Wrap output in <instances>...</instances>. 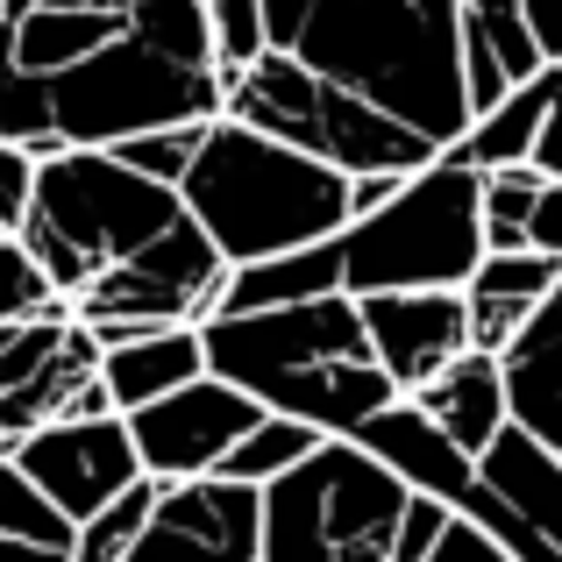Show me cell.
<instances>
[{
	"mask_svg": "<svg viewBox=\"0 0 562 562\" xmlns=\"http://www.w3.org/2000/svg\"><path fill=\"white\" fill-rule=\"evenodd\" d=\"M228 114L249 128H271V136L300 143V150L328 157V165L342 171H427L441 165V143L413 136L406 122H392V114H378L371 100L342 93V86L314 79L306 65H292L285 50H263L257 65L228 71Z\"/></svg>",
	"mask_w": 562,
	"mask_h": 562,
	"instance_id": "7",
	"label": "cell"
},
{
	"mask_svg": "<svg viewBox=\"0 0 562 562\" xmlns=\"http://www.w3.org/2000/svg\"><path fill=\"white\" fill-rule=\"evenodd\" d=\"M492 257L484 243V171L463 157L413 171L406 192L378 214H357L335 235L342 292H435L470 285L477 263Z\"/></svg>",
	"mask_w": 562,
	"mask_h": 562,
	"instance_id": "6",
	"label": "cell"
},
{
	"mask_svg": "<svg viewBox=\"0 0 562 562\" xmlns=\"http://www.w3.org/2000/svg\"><path fill=\"white\" fill-rule=\"evenodd\" d=\"M413 171H363L357 179V214H378V206H392L398 192H406Z\"/></svg>",
	"mask_w": 562,
	"mask_h": 562,
	"instance_id": "32",
	"label": "cell"
},
{
	"mask_svg": "<svg viewBox=\"0 0 562 562\" xmlns=\"http://www.w3.org/2000/svg\"><path fill=\"white\" fill-rule=\"evenodd\" d=\"M0 535L36 541V549H65V555L79 549V520H65V506L14 456H0Z\"/></svg>",
	"mask_w": 562,
	"mask_h": 562,
	"instance_id": "22",
	"label": "cell"
},
{
	"mask_svg": "<svg viewBox=\"0 0 562 562\" xmlns=\"http://www.w3.org/2000/svg\"><path fill=\"white\" fill-rule=\"evenodd\" d=\"M0 456H8V435H0Z\"/></svg>",
	"mask_w": 562,
	"mask_h": 562,
	"instance_id": "35",
	"label": "cell"
},
{
	"mask_svg": "<svg viewBox=\"0 0 562 562\" xmlns=\"http://www.w3.org/2000/svg\"><path fill=\"white\" fill-rule=\"evenodd\" d=\"M321 441H335V435H321V427L292 420V413H263V420L249 427L243 441H235V456L221 463V477H228V484H257V492H271V484H278V477H292V470H300L306 456L321 449Z\"/></svg>",
	"mask_w": 562,
	"mask_h": 562,
	"instance_id": "21",
	"label": "cell"
},
{
	"mask_svg": "<svg viewBox=\"0 0 562 562\" xmlns=\"http://www.w3.org/2000/svg\"><path fill=\"white\" fill-rule=\"evenodd\" d=\"M535 171H549V179H562V65H549V114H541Z\"/></svg>",
	"mask_w": 562,
	"mask_h": 562,
	"instance_id": "29",
	"label": "cell"
},
{
	"mask_svg": "<svg viewBox=\"0 0 562 562\" xmlns=\"http://www.w3.org/2000/svg\"><path fill=\"white\" fill-rule=\"evenodd\" d=\"M165 492H171L165 477L128 484V492L114 498L108 513H93V520L79 527V549H71V562H128V555H136V541L150 535V520H157V506H165Z\"/></svg>",
	"mask_w": 562,
	"mask_h": 562,
	"instance_id": "23",
	"label": "cell"
},
{
	"mask_svg": "<svg viewBox=\"0 0 562 562\" xmlns=\"http://www.w3.org/2000/svg\"><path fill=\"white\" fill-rule=\"evenodd\" d=\"M57 306H71V300L50 285L36 249H29L22 235H0V321H36V314H57ZM71 314H79V306H71Z\"/></svg>",
	"mask_w": 562,
	"mask_h": 562,
	"instance_id": "25",
	"label": "cell"
},
{
	"mask_svg": "<svg viewBox=\"0 0 562 562\" xmlns=\"http://www.w3.org/2000/svg\"><path fill=\"white\" fill-rule=\"evenodd\" d=\"M349 441H363L378 463H392L413 492L441 498L449 513H463L470 498H477V484H484L477 456H470L456 435H441V427L427 420L420 398H392V406H384L378 420H363V435H349Z\"/></svg>",
	"mask_w": 562,
	"mask_h": 562,
	"instance_id": "13",
	"label": "cell"
},
{
	"mask_svg": "<svg viewBox=\"0 0 562 562\" xmlns=\"http://www.w3.org/2000/svg\"><path fill=\"white\" fill-rule=\"evenodd\" d=\"M449 520L363 441H321L263 492V562H427Z\"/></svg>",
	"mask_w": 562,
	"mask_h": 562,
	"instance_id": "5",
	"label": "cell"
},
{
	"mask_svg": "<svg viewBox=\"0 0 562 562\" xmlns=\"http://www.w3.org/2000/svg\"><path fill=\"white\" fill-rule=\"evenodd\" d=\"M29 8L36 0H0V71L14 65V50H22V22H29Z\"/></svg>",
	"mask_w": 562,
	"mask_h": 562,
	"instance_id": "33",
	"label": "cell"
},
{
	"mask_svg": "<svg viewBox=\"0 0 562 562\" xmlns=\"http://www.w3.org/2000/svg\"><path fill=\"white\" fill-rule=\"evenodd\" d=\"M562 285V257H541V249H492L470 278V328H477V349L506 357L513 335L549 306V292Z\"/></svg>",
	"mask_w": 562,
	"mask_h": 562,
	"instance_id": "15",
	"label": "cell"
},
{
	"mask_svg": "<svg viewBox=\"0 0 562 562\" xmlns=\"http://www.w3.org/2000/svg\"><path fill=\"white\" fill-rule=\"evenodd\" d=\"M477 470H484V484H492V492L549 541V555L562 562V456L513 420L506 435L477 456Z\"/></svg>",
	"mask_w": 562,
	"mask_h": 562,
	"instance_id": "17",
	"label": "cell"
},
{
	"mask_svg": "<svg viewBox=\"0 0 562 562\" xmlns=\"http://www.w3.org/2000/svg\"><path fill=\"white\" fill-rule=\"evenodd\" d=\"M541 192H549V171H535V165L484 171V243H492V249H527V228H535Z\"/></svg>",
	"mask_w": 562,
	"mask_h": 562,
	"instance_id": "24",
	"label": "cell"
},
{
	"mask_svg": "<svg viewBox=\"0 0 562 562\" xmlns=\"http://www.w3.org/2000/svg\"><path fill=\"white\" fill-rule=\"evenodd\" d=\"M206 128H214V122L150 128V136L114 143V157H122V165H136V171H150V179H165V186H186V171L200 165V150H206Z\"/></svg>",
	"mask_w": 562,
	"mask_h": 562,
	"instance_id": "26",
	"label": "cell"
},
{
	"mask_svg": "<svg viewBox=\"0 0 562 562\" xmlns=\"http://www.w3.org/2000/svg\"><path fill=\"white\" fill-rule=\"evenodd\" d=\"M541 114H549V71H541V79H527L520 93H506L492 114H477V128H470V136L456 143L449 157H463V165H477V171H498V165H535Z\"/></svg>",
	"mask_w": 562,
	"mask_h": 562,
	"instance_id": "20",
	"label": "cell"
},
{
	"mask_svg": "<svg viewBox=\"0 0 562 562\" xmlns=\"http://www.w3.org/2000/svg\"><path fill=\"white\" fill-rule=\"evenodd\" d=\"M214 363H206V328H157V335H136V342H114L108 363H100V378H108L114 406L122 413H143L157 406V398H171L179 384L206 378Z\"/></svg>",
	"mask_w": 562,
	"mask_h": 562,
	"instance_id": "19",
	"label": "cell"
},
{
	"mask_svg": "<svg viewBox=\"0 0 562 562\" xmlns=\"http://www.w3.org/2000/svg\"><path fill=\"white\" fill-rule=\"evenodd\" d=\"M427 562H513V555L498 549V541L484 535V527H470L463 513H456V520H449V535L435 541V555H427Z\"/></svg>",
	"mask_w": 562,
	"mask_h": 562,
	"instance_id": "28",
	"label": "cell"
},
{
	"mask_svg": "<svg viewBox=\"0 0 562 562\" xmlns=\"http://www.w3.org/2000/svg\"><path fill=\"white\" fill-rule=\"evenodd\" d=\"M363 321H371L378 363L392 371L398 392H427L456 357L477 349L470 328V292L463 285H435V292H363Z\"/></svg>",
	"mask_w": 562,
	"mask_h": 562,
	"instance_id": "12",
	"label": "cell"
},
{
	"mask_svg": "<svg viewBox=\"0 0 562 562\" xmlns=\"http://www.w3.org/2000/svg\"><path fill=\"white\" fill-rule=\"evenodd\" d=\"M8 456L57 498V506H65V520H79V527L93 520V513H108L128 484L150 477V470H143V449H136L128 413H100V420H50V427H36V435H22Z\"/></svg>",
	"mask_w": 562,
	"mask_h": 562,
	"instance_id": "10",
	"label": "cell"
},
{
	"mask_svg": "<svg viewBox=\"0 0 562 562\" xmlns=\"http://www.w3.org/2000/svg\"><path fill=\"white\" fill-rule=\"evenodd\" d=\"M427 406V420L441 427V435H456L470 456H484L498 435L513 427V392H506V357H492V349H470V357H456L449 371H441L427 392H413Z\"/></svg>",
	"mask_w": 562,
	"mask_h": 562,
	"instance_id": "16",
	"label": "cell"
},
{
	"mask_svg": "<svg viewBox=\"0 0 562 562\" xmlns=\"http://www.w3.org/2000/svg\"><path fill=\"white\" fill-rule=\"evenodd\" d=\"M0 562H71V555H65V549H36V541L0 535Z\"/></svg>",
	"mask_w": 562,
	"mask_h": 562,
	"instance_id": "34",
	"label": "cell"
},
{
	"mask_svg": "<svg viewBox=\"0 0 562 562\" xmlns=\"http://www.w3.org/2000/svg\"><path fill=\"white\" fill-rule=\"evenodd\" d=\"M506 392H513V420L562 456V285L549 292V306L513 335Z\"/></svg>",
	"mask_w": 562,
	"mask_h": 562,
	"instance_id": "18",
	"label": "cell"
},
{
	"mask_svg": "<svg viewBox=\"0 0 562 562\" xmlns=\"http://www.w3.org/2000/svg\"><path fill=\"white\" fill-rule=\"evenodd\" d=\"M520 8H527V29H535L541 57L562 65V0H520Z\"/></svg>",
	"mask_w": 562,
	"mask_h": 562,
	"instance_id": "31",
	"label": "cell"
},
{
	"mask_svg": "<svg viewBox=\"0 0 562 562\" xmlns=\"http://www.w3.org/2000/svg\"><path fill=\"white\" fill-rule=\"evenodd\" d=\"M0 235H8V228H0Z\"/></svg>",
	"mask_w": 562,
	"mask_h": 562,
	"instance_id": "36",
	"label": "cell"
},
{
	"mask_svg": "<svg viewBox=\"0 0 562 562\" xmlns=\"http://www.w3.org/2000/svg\"><path fill=\"white\" fill-rule=\"evenodd\" d=\"M22 243L79 306L100 349L157 328H206L235 278L221 243L192 221L186 192L122 165L114 150L43 157Z\"/></svg>",
	"mask_w": 562,
	"mask_h": 562,
	"instance_id": "1",
	"label": "cell"
},
{
	"mask_svg": "<svg viewBox=\"0 0 562 562\" xmlns=\"http://www.w3.org/2000/svg\"><path fill=\"white\" fill-rule=\"evenodd\" d=\"M100 363H108V349L71 306L36 321H0V435H8V449L50 420H71Z\"/></svg>",
	"mask_w": 562,
	"mask_h": 562,
	"instance_id": "8",
	"label": "cell"
},
{
	"mask_svg": "<svg viewBox=\"0 0 562 562\" xmlns=\"http://www.w3.org/2000/svg\"><path fill=\"white\" fill-rule=\"evenodd\" d=\"M36 179H43V157L29 150V143H8V136H0V228H8V235L29 228Z\"/></svg>",
	"mask_w": 562,
	"mask_h": 562,
	"instance_id": "27",
	"label": "cell"
},
{
	"mask_svg": "<svg viewBox=\"0 0 562 562\" xmlns=\"http://www.w3.org/2000/svg\"><path fill=\"white\" fill-rule=\"evenodd\" d=\"M186 206L228 263H263L285 249L328 243L357 221V171L300 150V143L221 114L200 165L186 171Z\"/></svg>",
	"mask_w": 562,
	"mask_h": 562,
	"instance_id": "4",
	"label": "cell"
},
{
	"mask_svg": "<svg viewBox=\"0 0 562 562\" xmlns=\"http://www.w3.org/2000/svg\"><path fill=\"white\" fill-rule=\"evenodd\" d=\"M263 413H271L263 398H249L243 384L206 371V378L179 384L171 398H157V406L128 413V427H136V449H143V470H150V477L200 484V477H221L235 441H243Z\"/></svg>",
	"mask_w": 562,
	"mask_h": 562,
	"instance_id": "9",
	"label": "cell"
},
{
	"mask_svg": "<svg viewBox=\"0 0 562 562\" xmlns=\"http://www.w3.org/2000/svg\"><path fill=\"white\" fill-rule=\"evenodd\" d=\"M206 363H214V378L243 384L271 413H292L335 441L363 435V420H378L392 398H406L378 363L357 292H321V300L263 306V314H214L206 321Z\"/></svg>",
	"mask_w": 562,
	"mask_h": 562,
	"instance_id": "3",
	"label": "cell"
},
{
	"mask_svg": "<svg viewBox=\"0 0 562 562\" xmlns=\"http://www.w3.org/2000/svg\"><path fill=\"white\" fill-rule=\"evenodd\" d=\"M463 65H470V100H477V114H492L506 93H520L527 79L549 71L520 0H463Z\"/></svg>",
	"mask_w": 562,
	"mask_h": 562,
	"instance_id": "14",
	"label": "cell"
},
{
	"mask_svg": "<svg viewBox=\"0 0 562 562\" xmlns=\"http://www.w3.org/2000/svg\"><path fill=\"white\" fill-rule=\"evenodd\" d=\"M263 36L314 79L371 100L441 150L477 128L463 0H263Z\"/></svg>",
	"mask_w": 562,
	"mask_h": 562,
	"instance_id": "2",
	"label": "cell"
},
{
	"mask_svg": "<svg viewBox=\"0 0 562 562\" xmlns=\"http://www.w3.org/2000/svg\"><path fill=\"white\" fill-rule=\"evenodd\" d=\"M527 249H541V257H562V179H549L535 206V228H527Z\"/></svg>",
	"mask_w": 562,
	"mask_h": 562,
	"instance_id": "30",
	"label": "cell"
},
{
	"mask_svg": "<svg viewBox=\"0 0 562 562\" xmlns=\"http://www.w3.org/2000/svg\"><path fill=\"white\" fill-rule=\"evenodd\" d=\"M128 562H263V492L228 477L171 484Z\"/></svg>",
	"mask_w": 562,
	"mask_h": 562,
	"instance_id": "11",
	"label": "cell"
}]
</instances>
